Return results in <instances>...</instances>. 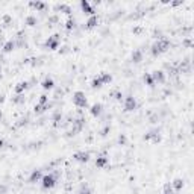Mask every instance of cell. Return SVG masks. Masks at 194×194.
Here are the masks:
<instances>
[{
  "label": "cell",
  "instance_id": "cell-1",
  "mask_svg": "<svg viewBox=\"0 0 194 194\" xmlns=\"http://www.w3.org/2000/svg\"><path fill=\"white\" fill-rule=\"evenodd\" d=\"M56 174L55 173H49V174H44L41 178V185L44 190H50L56 185Z\"/></svg>",
  "mask_w": 194,
  "mask_h": 194
},
{
  "label": "cell",
  "instance_id": "cell-2",
  "mask_svg": "<svg viewBox=\"0 0 194 194\" xmlns=\"http://www.w3.org/2000/svg\"><path fill=\"white\" fill-rule=\"evenodd\" d=\"M73 103H74L77 108H86L88 100H86V97H85V94H83L82 91H76V93L73 94Z\"/></svg>",
  "mask_w": 194,
  "mask_h": 194
},
{
  "label": "cell",
  "instance_id": "cell-3",
  "mask_svg": "<svg viewBox=\"0 0 194 194\" xmlns=\"http://www.w3.org/2000/svg\"><path fill=\"white\" fill-rule=\"evenodd\" d=\"M46 47H47L49 50H56V49L59 47V35L55 33V35L49 37V40L46 41Z\"/></svg>",
  "mask_w": 194,
  "mask_h": 194
},
{
  "label": "cell",
  "instance_id": "cell-4",
  "mask_svg": "<svg viewBox=\"0 0 194 194\" xmlns=\"http://www.w3.org/2000/svg\"><path fill=\"white\" fill-rule=\"evenodd\" d=\"M135 109H137V100H135V97L127 96L125 99V111L130 112V111H135Z\"/></svg>",
  "mask_w": 194,
  "mask_h": 194
},
{
  "label": "cell",
  "instance_id": "cell-5",
  "mask_svg": "<svg viewBox=\"0 0 194 194\" xmlns=\"http://www.w3.org/2000/svg\"><path fill=\"white\" fill-rule=\"evenodd\" d=\"M73 158H74V161H77V162H81V164H85V162L90 161V153L88 152H76L73 155Z\"/></svg>",
  "mask_w": 194,
  "mask_h": 194
},
{
  "label": "cell",
  "instance_id": "cell-6",
  "mask_svg": "<svg viewBox=\"0 0 194 194\" xmlns=\"http://www.w3.org/2000/svg\"><path fill=\"white\" fill-rule=\"evenodd\" d=\"M155 44H156V47L159 49V52H161V53H164V52H167V50L170 49V41H168L167 38H159V40L155 42Z\"/></svg>",
  "mask_w": 194,
  "mask_h": 194
},
{
  "label": "cell",
  "instance_id": "cell-7",
  "mask_svg": "<svg viewBox=\"0 0 194 194\" xmlns=\"http://www.w3.org/2000/svg\"><path fill=\"white\" fill-rule=\"evenodd\" d=\"M81 9H82V12L83 14H86V15H94V9H93V6L90 5V2H86V0H82L81 2Z\"/></svg>",
  "mask_w": 194,
  "mask_h": 194
},
{
  "label": "cell",
  "instance_id": "cell-8",
  "mask_svg": "<svg viewBox=\"0 0 194 194\" xmlns=\"http://www.w3.org/2000/svg\"><path fill=\"white\" fill-rule=\"evenodd\" d=\"M152 77L153 81H155V83H164L165 82V73L164 71H161V70H156V71H153L152 73Z\"/></svg>",
  "mask_w": 194,
  "mask_h": 194
},
{
  "label": "cell",
  "instance_id": "cell-9",
  "mask_svg": "<svg viewBox=\"0 0 194 194\" xmlns=\"http://www.w3.org/2000/svg\"><path fill=\"white\" fill-rule=\"evenodd\" d=\"M29 88V83L24 81V82H18L17 85H15V88H14V91H15V94H24V91Z\"/></svg>",
  "mask_w": 194,
  "mask_h": 194
},
{
  "label": "cell",
  "instance_id": "cell-10",
  "mask_svg": "<svg viewBox=\"0 0 194 194\" xmlns=\"http://www.w3.org/2000/svg\"><path fill=\"white\" fill-rule=\"evenodd\" d=\"M90 112H91L93 117H99V115L103 112V105H102V103H94V105L91 106Z\"/></svg>",
  "mask_w": 194,
  "mask_h": 194
},
{
  "label": "cell",
  "instance_id": "cell-11",
  "mask_svg": "<svg viewBox=\"0 0 194 194\" xmlns=\"http://www.w3.org/2000/svg\"><path fill=\"white\" fill-rule=\"evenodd\" d=\"M41 178H42L41 170H33V171H32V174L29 176V183H35V182L41 180Z\"/></svg>",
  "mask_w": 194,
  "mask_h": 194
},
{
  "label": "cell",
  "instance_id": "cell-12",
  "mask_svg": "<svg viewBox=\"0 0 194 194\" xmlns=\"http://www.w3.org/2000/svg\"><path fill=\"white\" fill-rule=\"evenodd\" d=\"M108 162H109V159H108L105 155H100V156H97V159H96V167L103 168V167L108 165Z\"/></svg>",
  "mask_w": 194,
  "mask_h": 194
},
{
  "label": "cell",
  "instance_id": "cell-13",
  "mask_svg": "<svg viewBox=\"0 0 194 194\" xmlns=\"http://www.w3.org/2000/svg\"><path fill=\"white\" fill-rule=\"evenodd\" d=\"M14 49H15V41H12V40L6 41L5 44H3V47H2L3 53H11V52H12Z\"/></svg>",
  "mask_w": 194,
  "mask_h": 194
},
{
  "label": "cell",
  "instance_id": "cell-14",
  "mask_svg": "<svg viewBox=\"0 0 194 194\" xmlns=\"http://www.w3.org/2000/svg\"><path fill=\"white\" fill-rule=\"evenodd\" d=\"M97 24H99V17H97L96 14L94 15H91L88 20H86V29H93V28H96Z\"/></svg>",
  "mask_w": 194,
  "mask_h": 194
},
{
  "label": "cell",
  "instance_id": "cell-15",
  "mask_svg": "<svg viewBox=\"0 0 194 194\" xmlns=\"http://www.w3.org/2000/svg\"><path fill=\"white\" fill-rule=\"evenodd\" d=\"M41 86L44 90H53V88H55V82H53L52 77H46L41 82Z\"/></svg>",
  "mask_w": 194,
  "mask_h": 194
},
{
  "label": "cell",
  "instance_id": "cell-16",
  "mask_svg": "<svg viewBox=\"0 0 194 194\" xmlns=\"http://www.w3.org/2000/svg\"><path fill=\"white\" fill-rule=\"evenodd\" d=\"M171 187H173V190H176V191H179L183 188V180L180 179V178H176V179L171 182Z\"/></svg>",
  "mask_w": 194,
  "mask_h": 194
},
{
  "label": "cell",
  "instance_id": "cell-17",
  "mask_svg": "<svg viewBox=\"0 0 194 194\" xmlns=\"http://www.w3.org/2000/svg\"><path fill=\"white\" fill-rule=\"evenodd\" d=\"M132 61L135 62V64H138L143 61V52L141 50H134L132 52Z\"/></svg>",
  "mask_w": 194,
  "mask_h": 194
},
{
  "label": "cell",
  "instance_id": "cell-18",
  "mask_svg": "<svg viewBox=\"0 0 194 194\" xmlns=\"http://www.w3.org/2000/svg\"><path fill=\"white\" fill-rule=\"evenodd\" d=\"M30 6H32V8H35L37 11H44V9L47 8V5H46V3H42V2H30Z\"/></svg>",
  "mask_w": 194,
  "mask_h": 194
},
{
  "label": "cell",
  "instance_id": "cell-19",
  "mask_svg": "<svg viewBox=\"0 0 194 194\" xmlns=\"http://www.w3.org/2000/svg\"><path fill=\"white\" fill-rule=\"evenodd\" d=\"M55 11H61V12H65V14H70V12H71L68 5H56Z\"/></svg>",
  "mask_w": 194,
  "mask_h": 194
},
{
  "label": "cell",
  "instance_id": "cell-20",
  "mask_svg": "<svg viewBox=\"0 0 194 194\" xmlns=\"http://www.w3.org/2000/svg\"><path fill=\"white\" fill-rule=\"evenodd\" d=\"M49 108H50V105H35L33 111H35V114H42V112L46 111V109H49Z\"/></svg>",
  "mask_w": 194,
  "mask_h": 194
},
{
  "label": "cell",
  "instance_id": "cell-21",
  "mask_svg": "<svg viewBox=\"0 0 194 194\" xmlns=\"http://www.w3.org/2000/svg\"><path fill=\"white\" fill-rule=\"evenodd\" d=\"M99 76H100V79H102L103 85H105V83H109L112 81V76L109 74V73H100Z\"/></svg>",
  "mask_w": 194,
  "mask_h": 194
},
{
  "label": "cell",
  "instance_id": "cell-22",
  "mask_svg": "<svg viewBox=\"0 0 194 194\" xmlns=\"http://www.w3.org/2000/svg\"><path fill=\"white\" fill-rule=\"evenodd\" d=\"M91 86H93V88H100V86H103V82H102L100 76H96V77L91 81Z\"/></svg>",
  "mask_w": 194,
  "mask_h": 194
},
{
  "label": "cell",
  "instance_id": "cell-23",
  "mask_svg": "<svg viewBox=\"0 0 194 194\" xmlns=\"http://www.w3.org/2000/svg\"><path fill=\"white\" fill-rule=\"evenodd\" d=\"M74 26H76L74 18H73V17H68V20H67V23H65V29H67V30H71V29H74Z\"/></svg>",
  "mask_w": 194,
  "mask_h": 194
},
{
  "label": "cell",
  "instance_id": "cell-24",
  "mask_svg": "<svg viewBox=\"0 0 194 194\" xmlns=\"http://www.w3.org/2000/svg\"><path fill=\"white\" fill-rule=\"evenodd\" d=\"M37 21H38V20H37L35 15H29L28 18H26V24H28V26H35Z\"/></svg>",
  "mask_w": 194,
  "mask_h": 194
},
{
  "label": "cell",
  "instance_id": "cell-25",
  "mask_svg": "<svg viewBox=\"0 0 194 194\" xmlns=\"http://www.w3.org/2000/svg\"><path fill=\"white\" fill-rule=\"evenodd\" d=\"M12 102L17 103V105H20V103H24V94H17V96L12 99Z\"/></svg>",
  "mask_w": 194,
  "mask_h": 194
},
{
  "label": "cell",
  "instance_id": "cell-26",
  "mask_svg": "<svg viewBox=\"0 0 194 194\" xmlns=\"http://www.w3.org/2000/svg\"><path fill=\"white\" fill-rule=\"evenodd\" d=\"M38 105H49V96L47 94H41L40 100H38Z\"/></svg>",
  "mask_w": 194,
  "mask_h": 194
},
{
  "label": "cell",
  "instance_id": "cell-27",
  "mask_svg": "<svg viewBox=\"0 0 194 194\" xmlns=\"http://www.w3.org/2000/svg\"><path fill=\"white\" fill-rule=\"evenodd\" d=\"M144 82L147 83L149 86H153V85H155V81H153L152 74H146V76H144Z\"/></svg>",
  "mask_w": 194,
  "mask_h": 194
},
{
  "label": "cell",
  "instance_id": "cell-28",
  "mask_svg": "<svg viewBox=\"0 0 194 194\" xmlns=\"http://www.w3.org/2000/svg\"><path fill=\"white\" fill-rule=\"evenodd\" d=\"M62 120V115H61V112H55L53 114V121H55V126H59V121Z\"/></svg>",
  "mask_w": 194,
  "mask_h": 194
},
{
  "label": "cell",
  "instance_id": "cell-29",
  "mask_svg": "<svg viewBox=\"0 0 194 194\" xmlns=\"http://www.w3.org/2000/svg\"><path fill=\"white\" fill-rule=\"evenodd\" d=\"M79 194H93V191H91L88 187H82V190H81V193Z\"/></svg>",
  "mask_w": 194,
  "mask_h": 194
},
{
  "label": "cell",
  "instance_id": "cell-30",
  "mask_svg": "<svg viewBox=\"0 0 194 194\" xmlns=\"http://www.w3.org/2000/svg\"><path fill=\"white\" fill-rule=\"evenodd\" d=\"M121 97H123V94H121L120 91H115V93H114V99H115V100H121Z\"/></svg>",
  "mask_w": 194,
  "mask_h": 194
},
{
  "label": "cell",
  "instance_id": "cell-31",
  "mask_svg": "<svg viewBox=\"0 0 194 194\" xmlns=\"http://www.w3.org/2000/svg\"><path fill=\"white\" fill-rule=\"evenodd\" d=\"M11 20H12V18H11V15H5V17H3V23H6V24H8V23H11Z\"/></svg>",
  "mask_w": 194,
  "mask_h": 194
},
{
  "label": "cell",
  "instance_id": "cell-32",
  "mask_svg": "<svg viewBox=\"0 0 194 194\" xmlns=\"http://www.w3.org/2000/svg\"><path fill=\"white\" fill-rule=\"evenodd\" d=\"M118 143H120V144H125V143H126V137H125V135H120V137H118Z\"/></svg>",
  "mask_w": 194,
  "mask_h": 194
},
{
  "label": "cell",
  "instance_id": "cell-33",
  "mask_svg": "<svg viewBox=\"0 0 194 194\" xmlns=\"http://www.w3.org/2000/svg\"><path fill=\"white\" fill-rule=\"evenodd\" d=\"M49 21H50V23H55V21H58V17H56V15H52V17L49 18Z\"/></svg>",
  "mask_w": 194,
  "mask_h": 194
},
{
  "label": "cell",
  "instance_id": "cell-34",
  "mask_svg": "<svg viewBox=\"0 0 194 194\" xmlns=\"http://www.w3.org/2000/svg\"><path fill=\"white\" fill-rule=\"evenodd\" d=\"M143 32V29L139 28V26H137V28H134V33H141Z\"/></svg>",
  "mask_w": 194,
  "mask_h": 194
},
{
  "label": "cell",
  "instance_id": "cell-35",
  "mask_svg": "<svg viewBox=\"0 0 194 194\" xmlns=\"http://www.w3.org/2000/svg\"><path fill=\"white\" fill-rule=\"evenodd\" d=\"M108 132H109V126H106V127H105V129L102 130V135H106Z\"/></svg>",
  "mask_w": 194,
  "mask_h": 194
},
{
  "label": "cell",
  "instance_id": "cell-36",
  "mask_svg": "<svg viewBox=\"0 0 194 194\" xmlns=\"http://www.w3.org/2000/svg\"><path fill=\"white\" fill-rule=\"evenodd\" d=\"M183 44H185V46H188V47H190V46H191V40H185V41H183Z\"/></svg>",
  "mask_w": 194,
  "mask_h": 194
},
{
  "label": "cell",
  "instance_id": "cell-37",
  "mask_svg": "<svg viewBox=\"0 0 194 194\" xmlns=\"http://www.w3.org/2000/svg\"><path fill=\"white\" fill-rule=\"evenodd\" d=\"M6 191V187L5 185H0V193H5Z\"/></svg>",
  "mask_w": 194,
  "mask_h": 194
},
{
  "label": "cell",
  "instance_id": "cell-38",
  "mask_svg": "<svg viewBox=\"0 0 194 194\" xmlns=\"http://www.w3.org/2000/svg\"><path fill=\"white\" fill-rule=\"evenodd\" d=\"M3 146H5V141H3V139L0 138V149H2V147H3Z\"/></svg>",
  "mask_w": 194,
  "mask_h": 194
},
{
  "label": "cell",
  "instance_id": "cell-39",
  "mask_svg": "<svg viewBox=\"0 0 194 194\" xmlns=\"http://www.w3.org/2000/svg\"><path fill=\"white\" fill-rule=\"evenodd\" d=\"M164 194H174V193H173L171 190H168V191H165V193H164Z\"/></svg>",
  "mask_w": 194,
  "mask_h": 194
},
{
  "label": "cell",
  "instance_id": "cell-40",
  "mask_svg": "<svg viewBox=\"0 0 194 194\" xmlns=\"http://www.w3.org/2000/svg\"><path fill=\"white\" fill-rule=\"evenodd\" d=\"M3 100H5V97H3V96H2V94H0V103H2Z\"/></svg>",
  "mask_w": 194,
  "mask_h": 194
},
{
  "label": "cell",
  "instance_id": "cell-41",
  "mask_svg": "<svg viewBox=\"0 0 194 194\" xmlns=\"http://www.w3.org/2000/svg\"><path fill=\"white\" fill-rule=\"evenodd\" d=\"M2 117H3V112H2V109H0V120H2Z\"/></svg>",
  "mask_w": 194,
  "mask_h": 194
},
{
  "label": "cell",
  "instance_id": "cell-42",
  "mask_svg": "<svg viewBox=\"0 0 194 194\" xmlns=\"http://www.w3.org/2000/svg\"><path fill=\"white\" fill-rule=\"evenodd\" d=\"M0 77H2V65H0Z\"/></svg>",
  "mask_w": 194,
  "mask_h": 194
}]
</instances>
